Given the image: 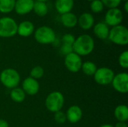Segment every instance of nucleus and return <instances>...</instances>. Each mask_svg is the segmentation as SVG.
<instances>
[{
    "label": "nucleus",
    "instance_id": "f257e3e1",
    "mask_svg": "<svg viewBox=\"0 0 128 127\" xmlns=\"http://www.w3.org/2000/svg\"><path fill=\"white\" fill-rule=\"evenodd\" d=\"M94 49V40L88 34H82L75 39L73 44L74 52L78 55L86 56L92 52Z\"/></svg>",
    "mask_w": 128,
    "mask_h": 127
},
{
    "label": "nucleus",
    "instance_id": "f03ea898",
    "mask_svg": "<svg viewBox=\"0 0 128 127\" xmlns=\"http://www.w3.org/2000/svg\"><path fill=\"white\" fill-rule=\"evenodd\" d=\"M108 38L116 45H127L128 43V30L127 27L122 25L112 27L110 30Z\"/></svg>",
    "mask_w": 128,
    "mask_h": 127
},
{
    "label": "nucleus",
    "instance_id": "7ed1b4c3",
    "mask_svg": "<svg viewBox=\"0 0 128 127\" xmlns=\"http://www.w3.org/2000/svg\"><path fill=\"white\" fill-rule=\"evenodd\" d=\"M0 81L2 84L9 89L17 88L20 82V76L19 73L11 68H8L2 71L0 74Z\"/></svg>",
    "mask_w": 128,
    "mask_h": 127
},
{
    "label": "nucleus",
    "instance_id": "20e7f679",
    "mask_svg": "<svg viewBox=\"0 0 128 127\" xmlns=\"http://www.w3.org/2000/svg\"><path fill=\"white\" fill-rule=\"evenodd\" d=\"M34 38L38 43L46 45L54 43L56 40V36L52 28L43 25L35 30Z\"/></svg>",
    "mask_w": 128,
    "mask_h": 127
},
{
    "label": "nucleus",
    "instance_id": "39448f33",
    "mask_svg": "<svg viewBox=\"0 0 128 127\" xmlns=\"http://www.w3.org/2000/svg\"><path fill=\"white\" fill-rule=\"evenodd\" d=\"M17 25L16 22L11 17L0 18V37L4 38L14 37L17 33Z\"/></svg>",
    "mask_w": 128,
    "mask_h": 127
},
{
    "label": "nucleus",
    "instance_id": "423d86ee",
    "mask_svg": "<svg viewBox=\"0 0 128 127\" xmlns=\"http://www.w3.org/2000/svg\"><path fill=\"white\" fill-rule=\"evenodd\" d=\"M64 98L63 94L59 91H54L50 93L46 99L45 105L46 109L51 112H57L61 111L64 106Z\"/></svg>",
    "mask_w": 128,
    "mask_h": 127
},
{
    "label": "nucleus",
    "instance_id": "0eeeda50",
    "mask_svg": "<svg viewBox=\"0 0 128 127\" xmlns=\"http://www.w3.org/2000/svg\"><path fill=\"white\" fill-rule=\"evenodd\" d=\"M114 76L115 73L113 70L108 67L98 68L94 75L95 82L101 85H107L111 84Z\"/></svg>",
    "mask_w": 128,
    "mask_h": 127
},
{
    "label": "nucleus",
    "instance_id": "6e6552de",
    "mask_svg": "<svg viewBox=\"0 0 128 127\" xmlns=\"http://www.w3.org/2000/svg\"><path fill=\"white\" fill-rule=\"evenodd\" d=\"M82 64V61L81 57L75 52H73L65 56L64 65L69 71L72 73L79 72L81 70Z\"/></svg>",
    "mask_w": 128,
    "mask_h": 127
},
{
    "label": "nucleus",
    "instance_id": "1a4fd4ad",
    "mask_svg": "<svg viewBox=\"0 0 128 127\" xmlns=\"http://www.w3.org/2000/svg\"><path fill=\"white\" fill-rule=\"evenodd\" d=\"M123 20V13L122 11L116 7L109 9L105 15V23L108 26H116L121 25Z\"/></svg>",
    "mask_w": 128,
    "mask_h": 127
},
{
    "label": "nucleus",
    "instance_id": "9d476101",
    "mask_svg": "<svg viewBox=\"0 0 128 127\" xmlns=\"http://www.w3.org/2000/svg\"><path fill=\"white\" fill-rule=\"evenodd\" d=\"M114 89L121 93L126 94L128 92V74L127 73H121L114 76L112 82Z\"/></svg>",
    "mask_w": 128,
    "mask_h": 127
},
{
    "label": "nucleus",
    "instance_id": "9b49d317",
    "mask_svg": "<svg viewBox=\"0 0 128 127\" xmlns=\"http://www.w3.org/2000/svg\"><path fill=\"white\" fill-rule=\"evenodd\" d=\"M26 94L28 95H35L38 93L40 89V85L38 80L32 78L28 77L22 82V88Z\"/></svg>",
    "mask_w": 128,
    "mask_h": 127
},
{
    "label": "nucleus",
    "instance_id": "f8f14e48",
    "mask_svg": "<svg viewBox=\"0 0 128 127\" xmlns=\"http://www.w3.org/2000/svg\"><path fill=\"white\" fill-rule=\"evenodd\" d=\"M34 0H16L14 10L19 15H25L33 10Z\"/></svg>",
    "mask_w": 128,
    "mask_h": 127
},
{
    "label": "nucleus",
    "instance_id": "ddd939ff",
    "mask_svg": "<svg viewBox=\"0 0 128 127\" xmlns=\"http://www.w3.org/2000/svg\"><path fill=\"white\" fill-rule=\"evenodd\" d=\"M77 24L83 30H89L94 25V18L91 13H83L77 19Z\"/></svg>",
    "mask_w": 128,
    "mask_h": 127
},
{
    "label": "nucleus",
    "instance_id": "4468645a",
    "mask_svg": "<svg viewBox=\"0 0 128 127\" xmlns=\"http://www.w3.org/2000/svg\"><path fill=\"white\" fill-rule=\"evenodd\" d=\"M34 31V24L28 21H22L17 25V33L20 36L27 37L31 36Z\"/></svg>",
    "mask_w": 128,
    "mask_h": 127
},
{
    "label": "nucleus",
    "instance_id": "2eb2a0df",
    "mask_svg": "<svg viewBox=\"0 0 128 127\" xmlns=\"http://www.w3.org/2000/svg\"><path fill=\"white\" fill-rule=\"evenodd\" d=\"M82 117V111L78 106H70L66 113L67 120L71 124L78 123Z\"/></svg>",
    "mask_w": 128,
    "mask_h": 127
},
{
    "label": "nucleus",
    "instance_id": "dca6fc26",
    "mask_svg": "<svg viewBox=\"0 0 128 127\" xmlns=\"http://www.w3.org/2000/svg\"><path fill=\"white\" fill-rule=\"evenodd\" d=\"M74 6V0H56L55 7L61 15L71 12Z\"/></svg>",
    "mask_w": 128,
    "mask_h": 127
},
{
    "label": "nucleus",
    "instance_id": "f3484780",
    "mask_svg": "<svg viewBox=\"0 0 128 127\" xmlns=\"http://www.w3.org/2000/svg\"><path fill=\"white\" fill-rule=\"evenodd\" d=\"M94 33L97 37L101 40H106L109 37L110 28L105 22H98L94 26Z\"/></svg>",
    "mask_w": 128,
    "mask_h": 127
},
{
    "label": "nucleus",
    "instance_id": "a211bd4d",
    "mask_svg": "<svg viewBox=\"0 0 128 127\" xmlns=\"http://www.w3.org/2000/svg\"><path fill=\"white\" fill-rule=\"evenodd\" d=\"M77 19L78 17L76 16V14H74L72 12H69L62 14L61 22L64 27L71 28L77 25Z\"/></svg>",
    "mask_w": 128,
    "mask_h": 127
},
{
    "label": "nucleus",
    "instance_id": "6ab92c4d",
    "mask_svg": "<svg viewBox=\"0 0 128 127\" xmlns=\"http://www.w3.org/2000/svg\"><path fill=\"white\" fill-rule=\"evenodd\" d=\"M114 115L119 122H126L128 120V108L125 105H120L115 109Z\"/></svg>",
    "mask_w": 128,
    "mask_h": 127
},
{
    "label": "nucleus",
    "instance_id": "aec40b11",
    "mask_svg": "<svg viewBox=\"0 0 128 127\" xmlns=\"http://www.w3.org/2000/svg\"><path fill=\"white\" fill-rule=\"evenodd\" d=\"M38 16H44L48 13V6L46 2L44 1H34L32 10Z\"/></svg>",
    "mask_w": 128,
    "mask_h": 127
},
{
    "label": "nucleus",
    "instance_id": "412c9836",
    "mask_svg": "<svg viewBox=\"0 0 128 127\" xmlns=\"http://www.w3.org/2000/svg\"><path fill=\"white\" fill-rule=\"evenodd\" d=\"M10 96L13 101L18 103L23 102L26 99V93L22 88H13L10 91Z\"/></svg>",
    "mask_w": 128,
    "mask_h": 127
},
{
    "label": "nucleus",
    "instance_id": "4be33fe9",
    "mask_svg": "<svg viewBox=\"0 0 128 127\" xmlns=\"http://www.w3.org/2000/svg\"><path fill=\"white\" fill-rule=\"evenodd\" d=\"M16 0H0V13H9L14 10Z\"/></svg>",
    "mask_w": 128,
    "mask_h": 127
},
{
    "label": "nucleus",
    "instance_id": "5701e85b",
    "mask_svg": "<svg viewBox=\"0 0 128 127\" xmlns=\"http://www.w3.org/2000/svg\"><path fill=\"white\" fill-rule=\"evenodd\" d=\"M81 69L82 72L87 76H94L96 70H98L96 64L92 61H86L82 63Z\"/></svg>",
    "mask_w": 128,
    "mask_h": 127
},
{
    "label": "nucleus",
    "instance_id": "b1692460",
    "mask_svg": "<svg viewBox=\"0 0 128 127\" xmlns=\"http://www.w3.org/2000/svg\"><path fill=\"white\" fill-rule=\"evenodd\" d=\"M44 75V70L40 66H35L33 67L30 72V77L34 79H41Z\"/></svg>",
    "mask_w": 128,
    "mask_h": 127
},
{
    "label": "nucleus",
    "instance_id": "393cba45",
    "mask_svg": "<svg viewBox=\"0 0 128 127\" xmlns=\"http://www.w3.org/2000/svg\"><path fill=\"white\" fill-rule=\"evenodd\" d=\"M90 8L92 12H94L95 13H98L104 10V6L100 0H94L92 1H91Z\"/></svg>",
    "mask_w": 128,
    "mask_h": 127
},
{
    "label": "nucleus",
    "instance_id": "a878e982",
    "mask_svg": "<svg viewBox=\"0 0 128 127\" xmlns=\"http://www.w3.org/2000/svg\"><path fill=\"white\" fill-rule=\"evenodd\" d=\"M100 1H102L104 6L108 7L109 9L118 7L122 2V0H100Z\"/></svg>",
    "mask_w": 128,
    "mask_h": 127
},
{
    "label": "nucleus",
    "instance_id": "bb28decb",
    "mask_svg": "<svg viewBox=\"0 0 128 127\" xmlns=\"http://www.w3.org/2000/svg\"><path fill=\"white\" fill-rule=\"evenodd\" d=\"M118 62L119 64L122 67L127 69L128 67V51H124L123 52L118 58Z\"/></svg>",
    "mask_w": 128,
    "mask_h": 127
},
{
    "label": "nucleus",
    "instance_id": "cd10ccee",
    "mask_svg": "<svg viewBox=\"0 0 128 127\" xmlns=\"http://www.w3.org/2000/svg\"><path fill=\"white\" fill-rule=\"evenodd\" d=\"M75 37L71 34H65L62 36V43L64 44H68V45H71L73 46L74 41H75Z\"/></svg>",
    "mask_w": 128,
    "mask_h": 127
},
{
    "label": "nucleus",
    "instance_id": "c85d7f7f",
    "mask_svg": "<svg viewBox=\"0 0 128 127\" xmlns=\"http://www.w3.org/2000/svg\"><path fill=\"white\" fill-rule=\"evenodd\" d=\"M54 119L55 121L58 123V124H64L66 121H67V118H66V114H64V112L59 111L55 113L54 115Z\"/></svg>",
    "mask_w": 128,
    "mask_h": 127
},
{
    "label": "nucleus",
    "instance_id": "c756f323",
    "mask_svg": "<svg viewBox=\"0 0 128 127\" xmlns=\"http://www.w3.org/2000/svg\"><path fill=\"white\" fill-rule=\"evenodd\" d=\"M60 51H61V52L63 55H64L66 56L67 55H68V54H70V53H71V52H74V50H73V46L62 43V46H61V48H60Z\"/></svg>",
    "mask_w": 128,
    "mask_h": 127
},
{
    "label": "nucleus",
    "instance_id": "7c9ffc66",
    "mask_svg": "<svg viewBox=\"0 0 128 127\" xmlns=\"http://www.w3.org/2000/svg\"><path fill=\"white\" fill-rule=\"evenodd\" d=\"M0 127H9V124L5 120L0 119Z\"/></svg>",
    "mask_w": 128,
    "mask_h": 127
},
{
    "label": "nucleus",
    "instance_id": "2f4dec72",
    "mask_svg": "<svg viewBox=\"0 0 128 127\" xmlns=\"http://www.w3.org/2000/svg\"><path fill=\"white\" fill-rule=\"evenodd\" d=\"M114 127H128V125L125 122H118Z\"/></svg>",
    "mask_w": 128,
    "mask_h": 127
},
{
    "label": "nucleus",
    "instance_id": "473e14b6",
    "mask_svg": "<svg viewBox=\"0 0 128 127\" xmlns=\"http://www.w3.org/2000/svg\"><path fill=\"white\" fill-rule=\"evenodd\" d=\"M124 10L126 13L128 12V1H125L124 2Z\"/></svg>",
    "mask_w": 128,
    "mask_h": 127
},
{
    "label": "nucleus",
    "instance_id": "72a5a7b5",
    "mask_svg": "<svg viewBox=\"0 0 128 127\" xmlns=\"http://www.w3.org/2000/svg\"><path fill=\"white\" fill-rule=\"evenodd\" d=\"M100 127H114L113 126L110 125V124H104L102 126H100Z\"/></svg>",
    "mask_w": 128,
    "mask_h": 127
},
{
    "label": "nucleus",
    "instance_id": "f704fd0d",
    "mask_svg": "<svg viewBox=\"0 0 128 127\" xmlns=\"http://www.w3.org/2000/svg\"><path fill=\"white\" fill-rule=\"evenodd\" d=\"M34 1H44V2H46L49 0H34Z\"/></svg>",
    "mask_w": 128,
    "mask_h": 127
},
{
    "label": "nucleus",
    "instance_id": "c9c22d12",
    "mask_svg": "<svg viewBox=\"0 0 128 127\" xmlns=\"http://www.w3.org/2000/svg\"><path fill=\"white\" fill-rule=\"evenodd\" d=\"M122 1H124V2H125V1H128V0H122Z\"/></svg>",
    "mask_w": 128,
    "mask_h": 127
},
{
    "label": "nucleus",
    "instance_id": "e433bc0d",
    "mask_svg": "<svg viewBox=\"0 0 128 127\" xmlns=\"http://www.w3.org/2000/svg\"><path fill=\"white\" fill-rule=\"evenodd\" d=\"M86 1H94V0H86Z\"/></svg>",
    "mask_w": 128,
    "mask_h": 127
}]
</instances>
